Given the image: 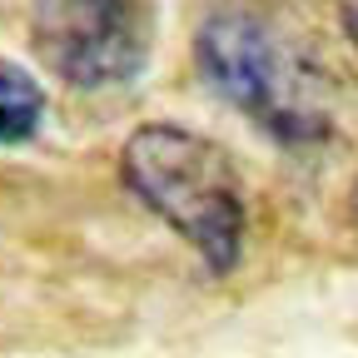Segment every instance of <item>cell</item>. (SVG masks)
<instances>
[{"mask_svg":"<svg viewBox=\"0 0 358 358\" xmlns=\"http://www.w3.org/2000/svg\"><path fill=\"white\" fill-rule=\"evenodd\" d=\"M129 194L159 214L214 274H229L244 244V194L219 145L179 124H145L120 150Z\"/></svg>","mask_w":358,"mask_h":358,"instance_id":"1","label":"cell"},{"mask_svg":"<svg viewBox=\"0 0 358 358\" xmlns=\"http://www.w3.org/2000/svg\"><path fill=\"white\" fill-rule=\"evenodd\" d=\"M194 55L204 80L279 145H313L329 134L324 75L264 20L214 15L194 40Z\"/></svg>","mask_w":358,"mask_h":358,"instance_id":"2","label":"cell"},{"mask_svg":"<svg viewBox=\"0 0 358 358\" xmlns=\"http://www.w3.org/2000/svg\"><path fill=\"white\" fill-rule=\"evenodd\" d=\"M35 50L65 85L110 90L145 65V30L129 0H40Z\"/></svg>","mask_w":358,"mask_h":358,"instance_id":"3","label":"cell"},{"mask_svg":"<svg viewBox=\"0 0 358 358\" xmlns=\"http://www.w3.org/2000/svg\"><path fill=\"white\" fill-rule=\"evenodd\" d=\"M45 115V90L20 65L0 60V145H20L40 129Z\"/></svg>","mask_w":358,"mask_h":358,"instance_id":"4","label":"cell"},{"mask_svg":"<svg viewBox=\"0 0 358 358\" xmlns=\"http://www.w3.org/2000/svg\"><path fill=\"white\" fill-rule=\"evenodd\" d=\"M343 20H348V35L358 45V0H343Z\"/></svg>","mask_w":358,"mask_h":358,"instance_id":"5","label":"cell"},{"mask_svg":"<svg viewBox=\"0 0 358 358\" xmlns=\"http://www.w3.org/2000/svg\"><path fill=\"white\" fill-rule=\"evenodd\" d=\"M353 214H358V189H353Z\"/></svg>","mask_w":358,"mask_h":358,"instance_id":"6","label":"cell"}]
</instances>
